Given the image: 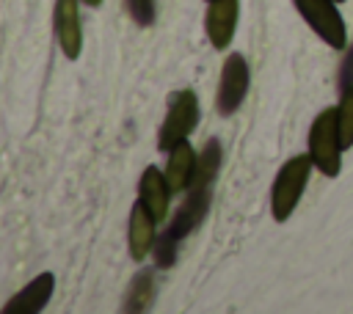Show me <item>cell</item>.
Returning <instances> with one entry per match:
<instances>
[{
  "label": "cell",
  "instance_id": "14",
  "mask_svg": "<svg viewBox=\"0 0 353 314\" xmlns=\"http://www.w3.org/2000/svg\"><path fill=\"white\" fill-rule=\"evenodd\" d=\"M336 127H339V143H342V151H345V149L353 146V85L339 91Z\"/></svg>",
  "mask_w": 353,
  "mask_h": 314
},
{
  "label": "cell",
  "instance_id": "3",
  "mask_svg": "<svg viewBox=\"0 0 353 314\" xmlns=\"http://www.w3.org/2000/svg\"><path fill=\"white\" fill-rule=\"evenodd\" d=\"M196 124H199V99H196V94L190 88L171 91L168 99H165V118H163L160 132H157V149L160 151L174 149L179 140L190 138Z\"/></svg>",
  "mask_w": 353,
  "mask_h": 314
},
{
  "label": "cell",
  "instance_id": "12",
  "mask_svg": "<svg viewBox=\"0 0 353 314\" xmlns=\"http://www.w3.org/2000/svg\"><path fill=\"white\" fill-rule=\"evenodd\" d=\"M154 270H138L127 286V295H124V311H132V314H141V311H149L152 303H154Z\"/></svg>",
  "mask_w": 353,
  "mask_h": 314
},
{
  "label": "cell",
  "instance_id": "11",
  "mask_svg": "<svg viewBox=\"0 0 353 314\" xmlns=\"http://www.w3.org/2000/svg\"><path fill=\"white\" fill-rule=\"evenodd\" d=\"M168 154V163H165V179L171 185L174 193H185L190 187V179H193V171H196V149L185 140H179L174 149L165 151Z\"/></svg>",
  "mask_w": 353,
  "mask_h": 314
},
{
  "label": "cell",
  "instance_id": "2",
  "mask_svg": "<svg viewBox=\"0 0 353 314\" xmlns=\"http://www.w3.org/2000/svg\"><path fill=\"white\" fill-rule=\"evenodd\" d=\"M309 157L323 176H339L342 171V143L336 127V107H325L314 116L309 127Z\"/></svg>",
  "mask_w": 353,
  "mask_h": 314
},
{
  "label": "cell",
  "instance_id": "8",
  "mask_svg": "<svg viewBox=\"0 0 353 314\" xmlns=\"http://www.w3.org/2000/svg\"><path fill=\"white\" fill-rule=\"evenodd\" d=\"M171 185L165 179V171L149 165L143 168L141 174V182H138V201L149 209V215L160 223L165 215H168V207H171Z\"/></svg>",
  "mask_w": 353,
  "mask_h": 314
},
{
  "label": "cell",
  "instance_id": "13",
  "mask_svg": "<svg viewBox=\"0 0 353 314\" xmlns=\"http://www.w3.org/2000/svg\"><path fill=\"white\" fill-rule=\"evenodd\" d=\"M221 163H223V151H221V140L218 138H210L201 151L196 154V171H193V179H190V187H212L218 171H221Z\"/></svg>",
  "mask_w": 353,
  "mask_h": 314
},
{
  "label": "cell",
  "instance_id": "17",
  "mask_svg": "<svg viewBox=\"0 0 353 314\" xmlns=\"http://www.w3.org/2000/svg\"><path fill=\"white\" fill-rule=\"evenodd\" d=\"M80 3H85V6H91V8H97V6H102V0H80Z\"/></svg>",
  "mask_w": 353,
  "mask_h": 314
},
{
  "label": "cell",
  "instance_id": "18",
  "mask_svg": "<svg viewBox=\"0 0 353 314\" xmlns=\"http://www.w3.org/2000/svg\"><path fill=\"white\" fill-rule=\"evenodd\" d=\"M336 3H345V0H336Z\"/></svg>",
  "mask_w": 353,
  "mask_h": 314
},
{
  "label": "cell",
  "instance_id": "19",
  "mask_svg": "<svg viewBox=\"0 0 353 314\" xmlns=\"http://www.w3.org/2000/svg\"><path fill=\"white\" fill-rule=\"evenodd\" d=\"M207 3H210V0H207Z\"/></svg>",
  "mask_w": 353,
  "mask_h": 314
},
{
  "label": "cell",
  "instance_id": "10",
  "mask_svg": "<svg viewBox=\"0 0 353 314\" xmlns=\"http://www.w3.org/2000/svg\"><path fill=\"white\" fill-rule=\"evenodd\" d=\"M154 218L149 215V209L135 201L132 209H130V223H127V251L132 256V262H143L149 253H152V245H154Z\"/></svg>",
  "mask_w": 353,
  "mask_h": 314
},
{
  "label": "cell",
  "instance_id": "5",
  "mask_svg": "<svg viewBox=\"0 0 353 314\" xmlns=\"http://www.w3.org/2000/svg\"><path fill=\"white\" fill-rule=\"evenodd\" d=\"M248 83H251V72H248L245 58L240 52H232L221 66V80H218V94H215L218 116L229 118L240 110V105L248 94Z\"/></svg>",
  "mask_w": 353,
  "mask_h": 314
},
{
  "label": "cell",
  "instance_id": "4",
  "mask_svg": "<svg viewBox=\"0 0 353 314\" xmlns=\"http://www.w3.org/2000/svg\"><path fill=\"white\" fill-rule=\"evenodd\" d=\"M292 6L331 50H342L347 44V28L336 11V0H292Z\"/></svg>",
  "mask_w": 353,
  "mask_h": 314
},
{
  "label": "cell",
  "instance_id": "1",
  "mask_svg": "<svg viewBox=\"0 0 353 314\" xmlns=\"http://www.w3.org/2000/svg\"><path fill=\"white\" fill-rule=\"evenodd\" d=\"M312 168H314V163H312L309 151L290 157L279 168L276 179H273V187H270V215H273L276 223H284L295 212V207H298V201L306 190Z\"/></svg>",
  "mask_w": 353,
  "mask_h": 314
},
{
  "label": "cell",
  "instance_id": "15",
  "mask_svg": "<svg viewBox=\"0 0 353 314\" xmlns=\"http://www.w3.org/2000/svg\"><path fill=\"white\" fill-rule=\"evenodd\" d=\"M124 6L135 25H141V28L154 25V0H124Z\"/></svg>",
  "mask_w": 353,
  "mask_h": 314
},
{
  "label": "cell",
  "instance_id": "9",
  "mask_svg": "<svg viewBox=\"0 0 353 314\" xmlns=\"http://www.w3.org/2000/svg\"><path fill=\"white\" fill-rule=\"evenodd\" d=\"M52 289H55V275H52V273H39L30 284H25V286L3 306V314H39V311L50 303Z\"/></svg>",
  "mask_w": 353,
  "mask_h": 314
},
{
  "label": "cell",
  "instance_id": "16",
  "mask_svg": "<svg viewBox=\"0 0 353 314\" xmlns=\"http://www.w3.org/2000/svg\"><path fill=\"white\" fill-rule=\"evenodd\" d=\"M353 85V44L345 50V58L339 63V91Z\"/></svg>",
  "mask_w": 353,
  "mask_h": 314
},
{
  "label": "cell",
  "instance_id": "7",
  "mask_svg": "<svg viewBox=\"0 0 353 314\" xmlns=\"http://www.w3.org/2000/svg\"><path fill=\"white\" fill-rule=\"evenodd\" d=\"M240 17V0H210L204 14V30L215 50H226L234 39Z\"/></svg>",
  "mask_w": 353,
  "mask_h": 314
},
{
  "label": "cell",
  "instance_id": "6",
  "mask_svg": "<svg viewBox=\"0 0 353 314\" xmlns=\"http://www.w3.org/2000/svg\"><path fill=\"white\" fill-rule=\"evenodd\" d=\"M55 39L61 52L69 61H77L83 52V25H80V0H55L52 11Z\"/></svg>",
  "mask_w": 353,
  "mask_h": 314
}]
</instances>
